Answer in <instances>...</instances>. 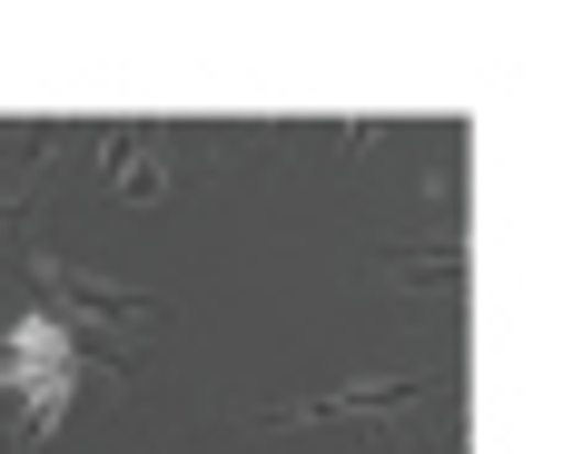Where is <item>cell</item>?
<instances>
[{
	"label": "cell",
	"instance_id": "obj_1",
	"mask_svg": "<svg viewBox=\"0 0 563 454\" xmlns=\"http://www.w3.org/2000/svg\"><path fill=\"white\" fill-rule=\"evenodd\" d=\"M0 376H10V396L30 406V425H59L69 396H79V346H69V326H59V317H20V326L0 336Z\"/></svg>",
	"mask_w": 563,
	"mask_h": 454
}]
</instances>
